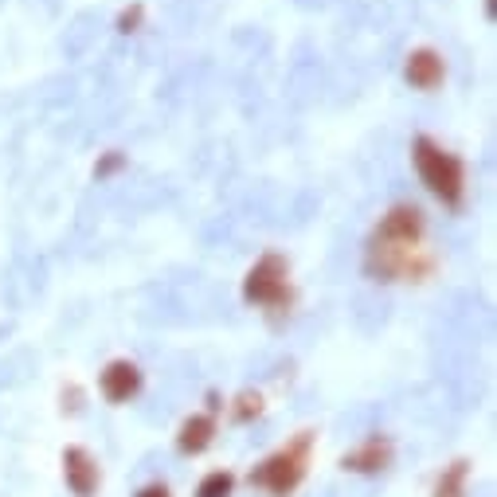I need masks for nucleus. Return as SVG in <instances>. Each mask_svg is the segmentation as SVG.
<instances>
[{"label": "nucleus", "instance_id": "2", "mask_svg": "<svg viewBox=\"0 0 497 497\" xmlns=\"http://www.w3.org/2000/svg\"><path fill=\"white\" fill-rule=\"evenodd\" d=\"M302 451H306V439L298 442L294 451H286V454H279V459L263 462V470L251 474V482H259V486H267L274 493H290L298 486V478H302Z\"/></svg>", "mask_w": 497, "mask_h": 497}, {"label": "nucleus", "instance_id": "1", "mask_svg": "<svg viewBox=\"0 0 497 497\" xmlns=\"http://www.w3.org/2000/svg\"><path fill=\"white\" fill-rule=\"evenodd\" d=\"M415 165H420V173L431 185V192H439L442 200H459L462 196V165L454 161L451 153L435 149L427 137L415 141Z\"/></svg>", "mask_w": 497, "mask_h": 497}, {"label": "nucleus", "instance_id": "10", "mask_svg": "<svg viewBox=\"0 0 497 497\" xmlns=\"http://www.w3.org/2000/svg\"><path fill=\"white\" fill-rule=\"evenodd\" d=\"M462 482H466V466H462V462H454V466L447 470V478L439 482L435 497H462Z\"/></svg>", "mask_w": 497, "mask_h": 497}, {"label": "nucleus", "instance_id": "11", "mask_svg": "<svg viewBox=\"0 0 497 497\" xmlns=\"http://www.w3.org/2000/svg\"><path fill=\"white\" fill-rule=\"evenodd\" d=\"M137 497H168V490H165V486H146Z\"/></svg>", "mask_w": 497, "mask_h": 497}, {"label": "nucleus", "instance_id": "5", "mask_svg": "<svg viewBox=\"0 0 497 497\" xmlns=\"http://www.w3.org/2000/svg\"><path fill=\"white\" fill-rule=\"evenodd\" d=\"M137 384H141V376H137V369L129 360H114L110 369L102 372V391H106V400H114V403H122V400L134 396Z\"/></svg>", "mask_w": 497, "mask_h": 497}, {"label": "nucleus", "instance_id": "4", "mask_svg": "<svg viewBox=\"0 0 497 497\" xmlns=\"http://www.w3.org/2000/svg\"><path fill=\"white\" fill-rule=\"evenodd\" d=\"M63 474H67V486L75 490V497H90L98 490V466L86 451H78V447H71L67 454H63Z\"/></svg>", "mask_w": 497, "mask_h": 497}, {"label": "nucleus", "instance_id": "9", "mask_svg": "<svg viewBox=\"0 0 497 497\" xmlns=\"http://www.w3.org/2000/svg\"><path fill=\"white\" fill-rule=\"evenodd\" d=\"M231 474H224V470H216V474H208L200 482V490H196V497H231Z\"/></svg>", "mask_w": 497, "mask_h": 497}, {"label": "nucleus", "instance_id": "7", "mask_svg": "<svg viewBox=\"0 0 497 497\" xmlns=\"http://www.w3.org/2000/svg\"><path fill=\"white\" fill-rule=\"evenodd\" d=\"M388 459H391V447H388V442L369 439L360 451H352V454H349L345 466H349V470H384Z\"/></svg>", "mask_w": 497, "mask_h": 497}, {"label": "nucleus", "instance_id": "8", "mask_svg": "<svg viewBox=\"0 0 497 497\" xmlns=\"http://www.w3.org/2000/svg\"><path fill=\"white\" fill-rule=\"evenodd\" d=\"M212 431H216V423L208 420V415H196V420H188L185 431H180V451H188V454L204 451L208 442H212Z\"/></svg>", "mask_w": 497, "mask_h": 497}, {"label": "nucleus", "instance_id": "3", "mask_svg": "<svg viewBox=\"0 0 497 497\" xmlns=\"http://www.w3.org/2000/svg\"><path fill=\"white\" fill-rule=\"evenodd\" d=\"M282 279H286V270L279 263V255H267L263 263L251 270V279H247V298H251V302H274V298L282 294Z\"/></svg>", "mask_w": 497, "mask_h": 497}, {"label": "nucleus", "instance_id": "6", "mask_svg": "<svg viewBox=\"0 0 497 497\" xmlns=\"http://www.w3.org/2000/svg\"><path fill=\"white\" fill-rule=\"evenodd\" d=\"M408 78H411L415 86H423V90L439 86V78H442V59L435 56V51H415L411 63H408Z\"/></svg>", "mask_w": 497, "mask_h": 497}]
</instances>
